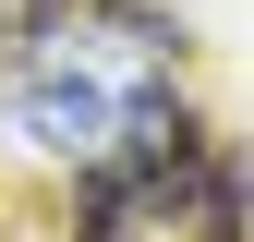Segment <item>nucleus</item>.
Returning <instances> with one entry per match:
<instances>
[{
  "mask_svg": "<svg viewBox=\"0 0 254 242\" xmlns=\"http://www.w3.org/2000/svg\"><path fill=\"white\" fill-rule=\"evenodd\" d=\"M24 133L61 145V158H97V145H109V85H85V73H37V85H24Z\"/></svg>",
  "mask_w": 254,
  "mask_h": 242,
  "instance_id": "1",
  "label": "nucleus"
}]
</instances>
